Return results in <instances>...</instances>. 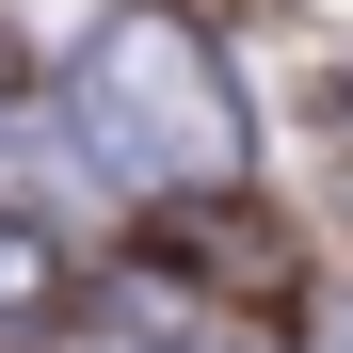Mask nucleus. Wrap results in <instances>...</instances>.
<instances>
[{"label": "nucleus", "mask_w": 353, "mask_h": 353, "mask_svg": "<svg viewBox=\"0 0 353 353\" xmlns=\"http://www.w3.org/2000/svg\"><path fill=\"white\" fill-rule=\"evenodd\" d=\"M48 129H65V161L112 176V193H225V176H241V97H225L209 32L161 17V0H129V17L81 32V65L48 81Z\"/></svg>", "instance_id": "1"}, {"label": "nucleus", "mask_w": 353, "mask_h": 353, "mask_svg": "<svg viewBox=\"0 0 353 353\" xmlns=\"http://www.w3.org/2000/svg\"><path fill=\"white\" fill-rule=\"evenodd\" d=\"M17 305H48V241H32V225H0V321H17Z\"/></svg>", "instance_id": "2"}, {"label": "nucleus", "mask_w": 353, "mask_h": 353, "mask_svg": "<svg viewBox=\"0 0 353 353\" xmlns=\"http://www.w3.org/2000/svg\"><path fill=\"white\" fill-rule=\"evenodd\" d=\"M321 353H353V305H337V321H321Z\"/></svg>", "instance_id": "3"}]
</instances>
